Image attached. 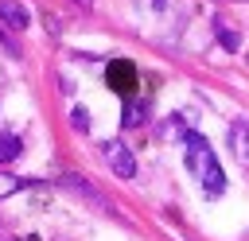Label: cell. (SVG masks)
Returning <instances> with one entry per match:
<instances>
[{
  "instance_id": "277c9868",
  "label": "cell",
  "mask_w": 249,
  "mask_h": 241,
  "mask_svg": "<svg viewBox=\"0 0 249 241\" xmlns=\"http://www.w3.org/2000/svg\"><path fill=\"white\" fill-rule=\"evenodd\" d=\"M0 23H4L8 31H27V23H31L27 4H19V0H0Z\"/></svg>"
},
{
  "instance_id": "9c48e42d",
  "label": "cell",
  "mask_w": 249,
  "mask_h": 241,
  "mask_svg": "<svg viewBox=\"0 0 249 241\" xmlns=\"http://www.w3.org/2000/svg\"><path fill=\"white\" fill-rule=\"evenodd\" d=\"M214 31H218V43H222L226 51H237V47H241V35H237V31H230L226 23H214Z\"/></svg>"
},
{
  "instance_id": "52a82bcc",
  "label": "cell",
  "mask_w": 249,
  "mask_h": 241,
  "mask_svg": "<svg viewBox=\"0 0 249 241\" xmlns=\"http://www.w3.org/2000/svg\"><path fill=\"white\" fill-rule=\"evenodd\" d=\"M109 82H113L117 89H128V86H132V66H128V62H113V66H109Z\"/></svg>"
},
{
  "instance_id": "7c38bea8",
  "label": "cell",
  "mask_w": 249,
  "mask_h": 241,
  "mask_svg": "<svg viewBox=\"0 0 249 241\" xmlns=\"http://www.w3.org/2000/svg\"><path fill=\"white\" fill-rule=\"evenodd\" d=\"M74 4H82V8H93V0H74Z\"/></svg>"
},
{
  "instance_id": "30bf717a",
  "label": "cell",
  "mask_w": 249,
  "mask_h": 241,
  "mask_svg": "<svg viewBox=\"0 0 249 241\" xmlns=\"http://www.w3.org/2000/svg\"><path fill=\"white\" fill-rule=\"evenodd\" d=\"M70 124H74L78 132H89V113H86V105H74V109H70Z\"/></svg>"
},
{
  "instance_id": "5b68a950",
  "label": "cell",
  "mask_w": 249,
  "mask_h": 241,
  "mask_svg": "<svg viewBox=\"0 0 249 241\" xmlns=\"http://www.w3.org/2000/svg\"><path fill=\"white\" fill-rule=\"evenodd\" d=\"M230 148L237 159H249V120H233L230 124Z\"/></svg>"
},
{
  "instance_id": "3957f363",
  "label": "cell",
  "mask_w": 249,
  "mask_h": 241,
  "mask_svg": "<svg viewBox=\"0 0 249 241\" xmlns=\"http://www.w3.org/2000/svg\"><path fill=\"white\" fill-rule=\"evenodd\" d=\"M101 155H105V163L113 167V175H121V179H132V175H136V159H132V152H128L121 140H105V144H101Z\"/></svg>"
},
{
  "instance_id": "6da1fadb",
  "label": "cell",
  "mask_w": 249,
  "mask_h": 241,
  "mask_svg": "<svg viewBox=\"0 0 249 241\" xmlns=\"http://www.w3.org/2000/svg\"><path fill=\"white\" fill-rule=\"evenodd\" d=\"M183 144H187V167H191V175L202 183V190L222 194V190H226V175H222V167H218L214 148L206 144V136L187 132V136H183Z\"/></svg>"
},
{
  "instance_id": "ba28073f",
  "label": "cell",
  "mask_w": 249,
  "mask_h": 241,
  "mask_svg": "<svg viewBox=\"0 0 249 241\" xmlns=\"http://www.w3.org/2000/svg\"><path fill=\"white\" fill-rule=\"evenodd\" d=\"M144 117H148V105H144V101H128V105H124V117H121V124H124V128H136Z\"/></svg>"
},
{
  "instance_id": "8992f818",
  "label": "cell",
  "mask_w": 249,
  "mask_h": 241,
  "mask_svg": "<svg viewBox=\"0 0 249 241\" xmlns=\"http://www.w3.org/2000/svg\"><path fill=\"white\" fill-rule=\"evenodd\" d=\"M19 152H23V140L16 132H0V163H12Z\"/></svg>"
},
{
  "instance_id": "8fae6325",
  "label": "cell",
  "mask_w": 249,
  "mask_h": 241,
  "mask_svg": "<svg viewBox=\"0 0 249 241\" xmlns=\"http://www.w3.org/2000/svg\"><path fill=\"white\" fill-rule=\"evenodd\" d=\"M163 136H187V128H183V120H179V117H171V120L163 124Z\"/></svg>"
},
{
  "instance_id": "7a4b0ae2",
  "label": "cell",
  "mask_w": 249,
  "mask_h": 241,
  "mask_svg": "<svg viewBox=\"0 0 249 241\" xmlns=\"http://www.w3.org/2000/svg\"><path fill=\"white\" fill-rule=\"evenodd\" d=\"M58 183H62V187H66L70 194L86 198V202H89L93 210H101V214H117V210H113V202H109V198H105V194H101V190H97V187H93V183H89L86 175H74V171H66V175L58 179Z\"/></svg>"
}]
</instances>
